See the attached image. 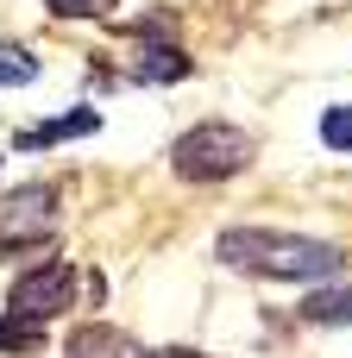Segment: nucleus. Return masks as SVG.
Listing matches in <instances>:
<instances>
[{"label":"nucleus","instance_id":"4468645a","mask_svg":"<svg viewBox=\"0 0 352 358\" xmlns=\"http://www.w3.org/2000/svg\"><path fill=\"white\" fill-rule=\"evenodd\" d=\"M0 170H6V151H0Z\"/></svg>","mask_w":352,"mask_h":358},{"label":"nucleus","instance_id":"ddd939ff","mask_svg":"<svg viewBox=\"0 0 352 358\" xmlns=\"http://www.w3.org/2000/svg\"><path fill=\"white\" fill-rule=\"evenodd\" d=\"M145 358H214V352H202V346H157V352H145Z\"/></svg>","mask_w":352,"mask_h":358},{"label":"nucleus","instance_id":"7ed1b4c3","mask_svg":"<svg viewBox=\"0 0 352 358\" xmlns=\"http://www.w3.org/2000/svg\"><path fill=\"white\" fill-rule=\"evenodd\" d=\"M76 283H82V271L69 264V258H38V264H25L13 283H6V315H19V321H31V327H50L57 315H69L76 308Z\"/></svg>","mask_w":352,"mask_h":358},{"label":"nucleus","instance_id":"1a4fd4ad","mask_svg":"<svg viewBox=\"0 0 352 358\" xmlns=\"http://www.w3.org/2000/svg\"><path fill=\"white\" fill-rule=\"evenodd\" d=\"M302 321H315V327H352V289H309Z\"/></svg>","mask_w":352,"mask_h":358},{"label":"nucleus","instance_id":"9b49d317","mask_svg":"<svg viewBox=\"0 0 352 358\" xmlns=\"http://www.w3.org/2000/svg\"><path fill=\"white\" fill-rule=\"evenodd\" d=\"M321 145L340 151V157H352V101H334V107L321 113Z\"/></svg>","mask_w":352,"mask_h":358},{"label":"nucleus","instance_id":"f8f14e48","mask_svg":"<svg viewBox=\"0 0 352 358\" xmlns=\"http://www.w3.org/2000/svg\"><path fill=\"white\" fill-rule=\"evenodd\" d=\"M50 19H113L120 0H38Z\"/></svg>","mask_w":352,"mask_h":358},{"label":"nucleus","instance_id":"f03ea898","mask_svg":"<svg viewBox=\"0 0 352 358\" xmlns=\"http://www.w3.org/2000/svg\"><path fill=\"white\" fill-rule=\"evenodd\" d=\"M252 157H258V138L246 126H233V120H195L170 145V170L183 182H195V189L233 182L239 170H252Z\"/></svg>","mask_w":352,"mask_h":358},{"label":"nucleus","instance_id":"0eeeda50","mask_svg":"<svg viewBox=\"0 0 352 358\" xmlns=\"http://www.w3.org/2000/svg\"><path fill=\"white\" fill-rule=\"evenodd\" d=\"M63 358H145V346H139L132 334L107 327V321H82V327H69Z\"/></svg>","mask_w":352,"mask_h":358},{"label":"nucleus","instance_id":"f257e3e1","mask_svg":"<svg viewBox=\"0 0 352 358\" xmlns=\"http://www.w3.org/2000/svg\"><path fill=\"white\" fill-rule=\"evenodd\" d=\"M214 258L227 271H239V277L302 283V289H321L328 277L346 271V245L315 239V233H283V227H227L214 239Z\"/></svg>","mask_w":352,"mask_h":358},{"label":"nucleus","instance_id":"423d86ee","mask_svg":"<svg viewBox=\"0 0 352 358\" xmlns=\"http://www.w3.org/2000/svg\"><path fill=\"white\" fill-rule=\"evenodd\" d=\"M126 76L145 82V88H170V82H189V76H195V57H189L183 44H170V38H145V44H132Z\"/></svg>","mask_w":352,"mask_h":358},{"label":"nucleus","instance_id":"20e7f679","mask_svg":"<svg viewBox=\"0 0 352 358\" xmlns=\"http://www.w3.org/2000/svg\"><path fill=\"white\" fill-rule=\"evenodd\" d=\"M50 239H57V195H50V182H25V189L0 195V258L50 252Z\"/></svg>","mask_w":352,"mask_h":358},{"label":"nucleus","instance_id":"9d476101","mask_svg":"<svg viewBox=\"0 0 352 358\" xmlns=\"http://www.w3.org/2000/svg\"><path fill=\"white\" fill-rule=\"evenodd\" d=\"M44 334H50V327H31V321H19V315L0 308V358H31L44 346Z\"/></svg>","mask_w":352,"mask_h":358},{"label":"nucleus","instance_id":"39448f33","mask_svg":"<svg viewBox=\"0 0 352 358\" xmlns=\"http://www.w3.org/2000/svg\"><path fill=\"white\" fill-rule=\"evenodd\" d=\"M101 132V107L94 101H76L69 113H50V120H31L13 132V151H57L69 138H94Z\"/></svg>","mask_w":352,"mask_h":358},{"label":"nucleus","instance_id":"6e6552de","mask_svg":"<svg viewBox=\"0 0 352 358\" xmlns=\"http://www.w3.org/2000/svg\"><path fill=\"white\" fill-rule=\"evenodd\" d=\"M38 76H44L38 50H31V44H19V38H0V88H31Z\"/></svg>","mask_w":352,"mask_h":358}]
</instances>
